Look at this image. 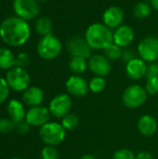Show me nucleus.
Instances as JSON below:
<instances>
[{"instance_id": "nucleus-28", "label": "nucleus", "mask_w": 158, "mask_h": 159, "mask_svg": "<svg viewBox=\"0 0 158 159\" xmlns=\"http://www.w3.org/2000/svg\"><path fill=\"white\" fill-rule=\"evenodd\" d=\"M145 89L149 95L158 94V76L147 78L145 83Z\"/></svg>"}, {"instance_id": "nucleus-4", "label": "nucleus", "mask_w": 158, "mask_h": 159, "mask_svg": "<svg viewBox=\"0 0 158 159\" xmlns=\"http://www.w3.org/2000/svg\"><path fill=\"white\" fill-rule=\"evenodd\" d=\"M39 136L46 145L57 146L61 144L66 136V130L61 123L47 122L39 129Z\"/></svg>"}, {"instance_id": "nucleus-30", "label": "nucleus", "mask_w": 158, "mask_h": 159, "mask_svg": "<svg viewBox=\"0 0 158 159\" xmlns=\"http://www.w3.org/2000/svg\"><path fill=\"white\" fill-rule=\"evenodd\" d=\"M113 159H136V155L128 148H122L115 152Z\"/></svg>"}, {"instance_id": "nucleus-32", "label": "nucleus", "mask_w": 158, "mask_h": 159, "mask_svg": "<svg viewBox=\"0 0 158 159\" xmlns=\"http://www.w3.org/2000/svg\"><path fill=\"white\" fill-rule=\"evenodd\" d=\"M30 64V56L26 52H20L16 56L15 66L26 68Z\"/></svg>"}, {"instance_id": "nucleus-37", "label": "nucleus", "mask_w": 158, "mask_h": 159, "mask_svg": "<svg viewBox=\"0 0 158 159\" xmlns=\"http://www.w3.org/2000/svg\"><path fill=\"white\" fill-rule=\"evenodd\" d=\"M149 3L153 9L158 11V0H149Z\"/></svg>"}, {"instance_id": "nucleus-42", "label": "nucleus", "mask_w": 158, "mask_h": 159, "mask_svg": "<svg viewBox=\"0 0 158 159\" xmlns=\"http://www.w3.org/2000/svg\"><path fill=\"white\" fill-rule=\"evenodd\" d=\"M1 1H2V0H0V4H1Z\"/></svg>"}, {"instance_id": "nucleus-39", "label": "nucleus", "mask_w": 158, "mask_h": 159, "mask_svg": "<svg viewBox=\"0 0 158 159\" xmlns=\"http://www.w3.org/2000/svg\"><path fill=\"white\" fill-rule=\"evenodd\" d=\"M37 2H39V3H41V2H46V1H47V0H36Z\"/></svg>"}, {"instance_id": "nucleus-40", "label": "nucleus", "mask_w": 158, "mask_h": 159, "mask_svg": "<svg viewBox=\"0 0 158 159\" xmlns=\"http://www.w3.org/2000/svg\"><path fill=\"white\" fill-rule=\"evenodd\" d=\"M11 159H22V158H20V157H13V158H11Z\"/></svg>"}, {"instance_id": "nucleus-43", "label": "nucleus", "mask_w": 158, "mask_h": 159, "mask_svg": "<svg viewBox=\"0 0 158 159\" xmlns=\"http://www.w3.org/2000/svg\"><path fill=\"white\" fill-rule=\"evenodd\" d=\"M157 62H158V59H157Z\"/></svg>"}, {"instance_id": "nucleus-7", "label": "nucleus", "mask_w": 158, "mask_h": 159, "mask_svg": "<svg viewBox=\"0 0 158 159\" xmlns=\"http://www.w3.org/2000/svg\"><path fill=\"white\" fill-rule=\"evenodd\" d=\"M13 9L17 17L28 21L38 17L40 5L36 0H14Z\"/></svg>"}, {"instance_id": "nucleus-20", "label": "nucleus", "mask_w": 158, "mask_h": 159, "mask_svg": "<svg viewBox=\"0 0 158 159\" xmlns=\"http://www.w3.org/2000/svg\"><path fill=\"white\" fill-rule=\"evenodd\" d=\"M15 60L16 57L9 48H0V69L6 71L10 70L15 66Z\"/></svg>"}, {"instance_id": "nucleus-14", "label": "nucleus", "mask_w": 158, "mask_h": 159, "mask_svg": "<svg viewBox=\"0 0 158 159\" xmlns=\"http://www.w3.org/2000/svg\"><path fill=\"white\" fill-rule=\"evenodd\" d=\"M102 23L111 30H115L123 24L125 13L120 7L111 6L102 13Z\"/></svg>"}, {"instance_id": "nucleus-19", "label": "nucleus", "mask_w": 158, "mask_h": 159, "mask_svg": "<svg viewBox=\"0 0 158 159\" xmlns=\"http://www.w3.org/2000/svg\"><path fill=\"white\" fill-rule=\"evenodd\" d=\"M7 112L8 117L16 124L25 119L26 111L23 104L17 99H11L7 102Z\"/></svg>"}, {"instance_id": "nucleus-24", "label": "nucleus", "mask_w": 158, "mask_h": 159, "mask_svg": "<svg viewBox=\"0 0 158 159\" xmlns=\"http://www.w3.org/2000/svg\"><path fill=\"white\" fill-rule=\"evenodd\" d=\"M61 124L62 125V127L66 131H73L79 125V117L77 116V115L74 113H69L68 115H66L64 117L61 118Z\"/></svg>"}, {"instance_id": "nucleus-8", "label": "nucleus", "mask_w": 158, "mask_h": 159, "mask_svg": "<svg viewBox=\"0 0 158 159\" xmlns=\"http://www.w3.org/2000/svg\"><path fill=\"white\" fill-rule=\"evenodd\" d=\"M139 58L146 62H155L158 59V38L148 35L142 39L137 47Z\"/></svg>"}, {"instance_id": "nucleus-17", "label": "nucleus", "mask_w": 158, "mask_h": 159, "mask_svg": "<svg viewBox=\"0 0 158 159\" xmlns=\"http://www.w3.org/2000/svg\"><path fill=\"white\" fill-rule=\"evenodd\" d=\"M44 99V91L38 87H29L22 92V101L26 105L30 107L42 105Z\"/></svg>"}, {"instance_id": "nucleus-5", "label": "nucleus", "mask_w": 158, "mask_h": 159, "mask_svg": "<svg viewBox=\"0 0 158 159\" xmlns=\"http://www.w3.org/2000/svg\"><path fill=\"white\" fill-rule=\"evenodd\" d=\"M6 80L10 89L17 92H23L30 87L31 77L25 68L14 66L10 70L7 71Z\"/></svg>"}, {"instance_id": "nucleus-15", "label": "nucleus", "mask_w": 158, "mask_h": 159, "mask_svg": "<svg viewBox=\"0 0 158 159\" xmlns=\"http://www.w3.org/2000/svg\"><path fill=\"white\" fill-rule=\"evenodd\" d=\"M135 33L131 26L122 24L113 32V43L122 48L129 47L134 40Z\"/></svg>"}, {"instance_id": "nucleus-9", "label": "nucleus", "mask_w": 158, "mask_h": 159, "mask_svg": "<svg viewBox=\"0 0 158 159\" xmlns=\"http://www.w3.org/2000/svg\"><path fill=\"white\" fill-rule=\"evenodd\" d=\"M73 105L72 99L69 94L61 93L56 95L48 104V110L55 118H62L68 115Z\"/></svg>"}, {"instance_id": "nucleus-6", "label": "nucleus", "mask_w": 158, "mask_h": 159, "mask_svg": "<svg viewBox=\"0 0 158 159\" xmlns=\"http://www.w3.org/2000/svg\"><path fill=\"white\" fill-rule=\"evenodd\" d=\"M148 93L142 86L134 84L128 87L122 94L124 105L129 109H137L142 106L147 101Z\"/></svg>"}, {"instance_id": "nucleus-16", "label": "nucleus", "mask_w": 158, "mask_h": 159, "mask_svg": "<svg viewBox=\"0 0 158 159\" xmlns=\"http://www.w3.org/2000/svg\"><path fill=\"white\" fill-rule=\"evenodd\" d=\"M147 64L141 58H134L126 64V74L132 80H140L146 76Z\"/></svg>"}, {"instance_id": "nucleus-36", "label": "nucleus", "mask_w": 158, "mask_h": 159, "mask_svg": "<svg viewBox=\"0 0 158 159\" xmlns=\"http://www.w3.org/2000/svg\"><path fill=\"white\" fill-rule=\"evenodd\" d=\"M136 159H154L153 156L147 151H142L136 155Z\"/></svg>"}, {"instance_id": "nucleus-11", "label": "nucleus", "mask_w": 158, "mask_h": 159, "mask_svg": "<svg viewBox=\"0 0 158 159\" xmlns=\"http://www.w3.org/2000/svg\"><path fill=\"white\" fill-rule=\"evenodd\" d=\"M50 113L47 107L43 105L30 107L25 116L26 122L31 127H42L43 125L49 122Z\"/></svg>"}, {"instance_id": "nucleus-29", "label": "nucleus", "mask_w": 158, "mask_h": 159, "mask_svg": "<svg viewBox=\"0 0 158 159\" xmlns=\"http://www.w3.org/2000/svg\"><path fill=\"white\" fill-rule=\"evenodd\" d=\"M10 90L11 89H10L6 78L0 76V104L4 103L7 100Z\"/></svg>"}, {"instance_id": "nucleus-21", "label": "nucleus", "mask_w": 158, "mask_h": 159, "mask_svg": "<svg viewBox=\"0 0 158 159\" xmlns=\"http://www.w3.org/2000/svg\"><path fill=\"white\" fill-rule=\"evenodd\" d=\"M34 29L35 32L41 35V36H46L47 34H52V21L48 17L42 16L36 19L35 23H34Z\"/></svg>"}, {"instance_id": "nucleus-41", "label": "nucleus", "mask_w": 158, "mask_h": 159, "mask_svg": "<svg viewBox=\"0 0 158 159\" xmlns=\"http://www.w3.org/2000/svg\"><path fill=\"white\" fill-rule=\"evenodd\" d=\"M8 1H14V0H8Z\"/></svg>"}, {"instance_id": "nucleus-35", "label": "nucleus", "mask_w": 158, "mask_h": 159, "mask_svg": "<svg viewBox=\"0 0 158 159\" xmlns=\"http://www.w3.org/2000/svg\"><path fill=\"white\" fill-rule=\"evenodd\" d=\"M134 58H136V57L134 56V53H133V51H132L131 49H129V48H125V49H123L121 59H122L124 61H126V63L129 62V61L133 60Z\"/></svg>"}, {"instance_id": "nucleus-3", "label": "nucleus", "mask_w": 158, "mask_h": 159, "mask_svg": "<svg viewBox=\"0 0 158 159\" xmlns=\"http://www.w3.org/2000/svg\"><path fill=\"white\" fill-rule=\"evenodd\" d=\"M36 50L40 58L46 61H51L60 56L62 50V44L57 36L50 34L40 38Z\"/></svg>"}, {"instance_id": "nucleus-1", "label": "nucleus", "mask_w": 158, "mask_h": 159, "mask_svg": "<svg viewBox=\"0 0 158 159\" xmlns=\"http://www.w3.org/2000/svg\"><path fill=\"white\" fill-rule=\"evenodd\" d=\"M30 36L31 28L29 23L17 16L7 18L0 24V38L9 47L23 46Z\"/></svg>"}, {"instance_id": "nucleus-10", "label": "nucleus", "mask_w": 158, "mask_h": 159, "mask_svg": "<svg viewBox=\"0 0 158 159\" xmlns=\"http://www.w3.org/2000/svg\"><path fill=\"white\" fill-rule=\"evenodd\" d=\"M66 48L72 57H82L88 60L91 55L92 48L89 47L85 37L74 35L67 40Z\"/></svg>"}, {"instance_id": "nucleus-18", "label": "nucleus", "mask_w": 158, "mask_h": 159, "mask_svg": "<svg viewBox=\"0 0 158 159\" xmlns=\"http://www.w3.org/2000/svg\"><path fill=\"white\" fill-rule=\"evenodd\" d=\"M158 125L156 119L150 115H143L138 120V129L145 137H151L156 134Z\"/></svg>"}, {"instance_id": "nucleus-33", "label": "nucleus", "mask_w": 158, "mask_h": 159, "mask_svg": "<svg viewBox=\"0 0 158 159\" xmlns=\"http://www.w3.org/2000/svg\"><path fill=\"white\" fill-rule=\"evenodd\" d=\"M30 129H31V126L26 122L25 119L15 124V131L18 134L25 135V134H27L30 131Z\"/></svg>"}, {"instance_id": "nucleus-2", "label": "nucleus", "mask_w": 158, "mask_h": 159, "mask_svg": "<svg viewBox=\"0 0 158 159\" xmlns=\"http://www.w3.org/2000/svg\"><path fill=\"white\" fill-rule=\"evenodd\" d=\"M84 37L92 49L104 50L113 43V30L102 22H95L86 29Z\"/></svg>"}, {"instance_id": "nucleus-25", "label": "nucleus", "mask_w": 158, "mask_h": 159, "mask_svg": "<svg viewBox=\"0 0 158 159\" xmlns=\"http://www.w3.org/2000/svg\"><path fill=\"white\" fill-rule=\"evenodd\" d=\"M122 52L123 49L122 48L118 47L115 43H112L110 46H108L104 50H103V55L111 61H115L122 57Z\"/></svg>"}, {"instance_id": "nucleus-31", "label": "nucleus", "mask_w": 158, "mask_h": 159, "mask_svg": "<svg viewBox=\"0 0 158 159\" xmlns=\"http://www.w3.org/2000/svg\"><path fill=\"white\" fill-rule=\"evenodd\" d=\"M15 130V123L8 118H0V133H9Z\"/></svg>"}, {"instance_id": "nucleus-38", "label": "nucleus", "mask_w": 158, "mask_h": 159, "mask_svg": "<svg viewBox=\"0 0 158 159\" xmlns=\"http://www.w3.org/2000/svg\"><path fill=\"white\" fill-rule=\"evenodd\" d=\"M79 159H96V157L92 155H85V156L81 157Z\"/></svg>"}, {"instance_id": "nucleus-34", "label": "nucleus", "mask_w": 158, "mask_h": 159, "mask_svg": "<svg viewBox=\"0 0 158 159\" xmlns=\"http://www.w3.org/2000/svg\"><path fill=\"white\" fill-rule=\"evenodd\" d=\"M158 76V62H151L149 65H147V72H146V77H155Z\"/></svg>"}, {"instance_id": "nucleus-12", "label": "nucleus", "mask_w": 158, "mask_h": 159, "mask_svg": "<svg viewBox=\"0 0 158 159\" xmlns=\"http://www.w3.org/2000/svg\"><path fill=\"white\" fill-rule=\"evenodd\" d=\"M67 92L74 97H84L89 91L88 82L79 75H71L65 82Z\"/></svg>"}, {"instance_id": "nucleus-26", "label": "nucleus", "mask_w": 158, "mask_h": 159, "mask_svg": "<svg viewBox=\"0 0 158 159\" xmlns=\"http://www.w3.org/2000/svg\"><path fill=\"white\" fill-rule=\"evenodd\" d=\"M89 90L93 93H101L106 88V79L102 76L95 75L88 82Z\"/></svg>"}, {"instance_id": "nucleus-13", "label": "nucleus", "mask_w": 158, "mask_h": 159, "mask_svg": "<svg viewBox=\"0 0 158 159\" xmlns=\"http://www.w3.org/2000/svg\"><path fill=\"white\" fill-rule=\"evenodd\" d=\"M88 68L89 70L98 76L105 77L112 71V63L104 55L95 54L92 55L88 60Z\"/></svg>"}, {"instance_id": "nucleus-22", "label": "nucleus", "mask_w": 158, "mask_h": 159, "mask_svg": "<svg viewBox=\"0 0 158 159\" xmlns=\"http://www.w3.org/2000/svg\"><path fill=\"white\" fill-rule=\"evenodd\" d=\"M88 68V61L82 57H72L69 61V69L74 75H81Z\"/></svg>"}, {"instance_id": "nucleus-23", "label": "nucleus", "mask_w": 158, "mask_h": 159, "mask_svg": "<svg viewBox=\"0 0 158 159\" xmlns=\"http://www.w3.org/2000/svg\"><path fill=\"white\" fill-rule=\"evenodd\" d=\"M152 7L150 3L145 1H141L137 3L133 7V15L137 19H145L150 16L152 12Z\"/></svg>"}, {"instance_id": "nucleus-27", "label": "nucleus", "mask_w": 158, "mask_h": 159, "mask_svg": "<svg viewBox=\"0 0 158 159\" xmlns=\"http://www.w3.org/2000/svg\"><path fill=\"white\" fill-rule=\"evenodd\" d=\"M42 159H59V152L55 146L46 145L41 151Z\"/></svg>"}]
</instances>
